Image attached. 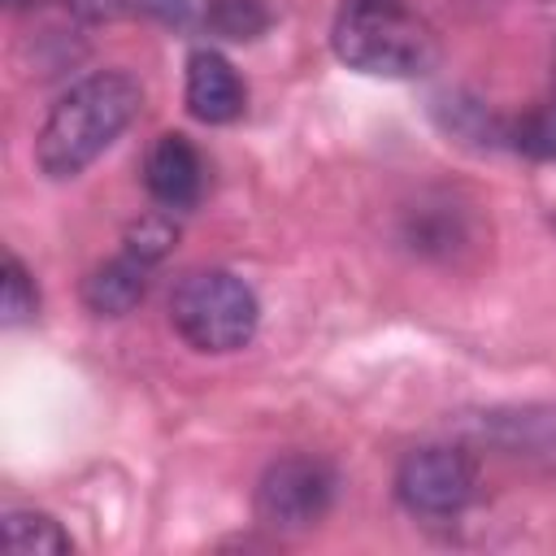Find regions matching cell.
<instances>
[{"label": "cell", "mask_w": 556, "mask_h": 556, "mask_svg": "<svg viewBox=\"0 0 556 556\" xmlns=\"http://www.w3.org/2000/svg\"><path fill=\"white\" fill-rule=\"evenodd\" d=\"M143 109V87L126 70H96L56 96L39 135L35 165L52 178H78Z\"/></svg>", "instance_id": "obj_1"}, {"label": "cell", "mask_w": 556, "mask_h": 556, "mask_svg": "<svg viewBox=\"0 0 556 556\" xmlns=\"http://www.w3.org/2000/svg\"><path fill=\"white\" fill-rule=\"evenodd\" d=\"M330 48L348 70L374 78H417L439 61V35L404 0H348L330 26Z\"/></svg>", "instance_id": "obj_2"}, {"label": "cell", "mask_w": 556, "mask_h": 556, "mask_svg": "<svg viewBox=\"0 0 556 556\" xmlns=\"http://www.w3.org/2000/svg\"><path fill=\"white\" fill-rule=\"evenodd\" d=\"M169 326L178 330V339L187 348L226 356L256 339L261 300L239 274L204 265V269H191L178 278V287L169 295Z\"/></svg>", "instance_id": "obj_3"}, {"label": "cell", "mask_w": 556, "mask_h": 556, "mask_svg": "<svg viewBox=\"0 0 556 556\" xmlns=\"http://www.w3.org/2000/svg\"><path fill=\"white\" fill-rule=\"evenodd\" d=\"M334 469L313 456V452H287L278 460L265 465V473L256 478V495H252V513L265 530L278 534H300L313 530L330 504H334Z\"/></svg>", "instance_id": "obj_4"}, {"label": "cell", "mask_w": 556, "mask_h": 556, "mask_svg": "<svg viewBox=\"0 0 556 556\" xmlns=\"http://www.w3.org/2000/svg\"><path fill=\"white\" fill-rule=\"evenodd\" d=\"M478 495V465L456 443H426L413 447L395 469V500L404 513L426 521L460 517Z\"/></svg>", "instance_id": "obj_5"}, {"label": "cell", "mask_w": 556, "mask_h": 556, "mask_svg": "<svg viewBox=\"0 0 556 556\" xmlns=\"http://www.w3.org/2000/svg\"><path fill=\"white\" fill-rule=\"evenodd\" d=\"M469 434L556 478V404H504L469 421Z\"/></svg>", "instance_id": "obj_6"}, {"label": "cell", "mask_w": 556, "mask_h": 556, "mask_svg": "<svg viewBox=\"0 0 556 556\" xmlns=\"http://www.w3.org/2000/svg\"><path fill=\"white\" fill-rule=\"evenodd\" d=\"M143 187L148 195L169 208V213H182L191 208L200 195H204V161L195 152V143L178 130L161 135L152 148H148V161H143Z\"/></svg>", "instance_id": "obj_7"}, {"label": "cell", "mask_w": 556, "mask_h": 556, "mask_svg": "<svg viewBox=\"0 0 556 556\" xmlns=\"http://www.w3.org/2000/svg\"><path fill=\"white\" fill-rule=\"evenodd\" d=\"M152 17L178 26V30H200V35H222V39H256L269 26V13L261 0H139Z\"/></svg>", "instance_id": "obj_8"}, {"label": "cell", "mask_w": 556, "mask_h": 556, "mask_svg": "<svg viewBox=\"0 0 556 556\" xmlns=\"http://www.w3.org/2000/svg\"><path fill=\"white\" fill-rule=\"evenodd\" d=\"M248 87L239 70L217 48H195L187 56V113L204 126H226L243 113Z\"/></svg>", "instance_id": "obj_9"}, {"label": "cell", "mask_w": 556, "mask_h": 556, "mask_svg": "<svg viewBox=\"0 0 556 556\" xmlns=\"http://www.w3.org/2000/svg\"><path fill=\"white\" fill-rule=\"evenodd\" d=\"M148 274H152V261L122 248L117 256H109L104 265H96L83 278V287H78L83 308L96 317H126L148 295Z\"/></svg>", "instance_id": "obj_10"}, {"label": "cell", "mask_w": 556, "mask_h": 556, "mask_svg": "<svg viewBox=\"0 0 556 556\" xmlns=\"http://www.w3.org/2000/svg\"><path fill=\"white\" fill-rule=\"evenodd\" d=\"M0 521H4V547L13 556H65V552H74V539L61 530V521L39 513V508H9Z\"/></svg>", "instance_id": "obj_11"}, {"label": "cell", "mask_w": 556, "mask_h": 556, "mask_svg": "<svg viewBox=\"0 0 556 556\" xmlns=\"http://www.w3.org/2000/svg\"><path fill=\"white\" fill-rule=\"evenodd\" d=\"M35 313H39V287H35L30 269L9 252L4 256V278H0V321L13 330V326L35 321Z\"/></svg>", "instance_id": "obj_12"}, {"label": "cell", "mask_w": 556, "mask_h": 556, "mask_svg": "<svg viewBox=\"0 0 556 556\" xmlns=\"http://www.w3.org/2000/svg\"><path fill=\"white\" fill-rule=\"evenodd\" d=\"M508 143L534 161H556V100H547L543 109L526 113L521 122H513Z\"/></svg>", "instance_id": "obj_13"}, {"label": "cell", "mask_w": 556, "mask_h": 556, "mask_svg": "<svg viewBox=\"0 0 556 556\" xmlns=\"http://www.w3.org/2000/svg\"><path fill=\"white\" fill-rule=\"evenodd\" d=\"M174 239H178V226H174L165 213H148V217H139V222L126 230V248L139 252V256L152 261V265L174 248Z\"/></svg>", "instance_id": "obj_14"}, {"label": "cell", "mask_w": 556, "mask_h": 556, "mask_svg": "<svg viewBox=\"0 0 556 556\" xmlns=\"http://www.w3.org/2000/svg\"><path fill=\"white\" fill-rule=\"evenodd\" d=\"M61 13L70 17H87V22H109L126 13V0H52Z\"/></svg>", "instance_id": "obj_15"}, {"label": "cell", "mask_w": 556, "mask_h": 556, "mask_svg": "<svg viewBox=\"0 0 556 556\" xmlns=\"http://www.w3.org/2000/svg\"><path fill=\"white\" fill-rule=\"evenodd\" d=\"M17 4H26V0H9V9H17Z\"/></svg>", "instance_id": "obj_16"}]
</instances>
